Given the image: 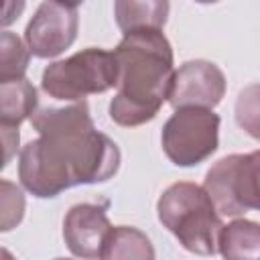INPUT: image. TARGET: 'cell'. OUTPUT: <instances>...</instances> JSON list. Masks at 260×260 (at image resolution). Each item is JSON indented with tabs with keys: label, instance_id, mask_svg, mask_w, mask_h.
<instances>
[{
	"label": "cell",
	"instance_id": "obj_1",
	"mask_svg": "<svg viewBox=\"0 0 260 260\" xmlns=\"http://www.w3.org/2000/svg\"><path fill=\"white\" fill-rule=\"evenodd\" d=\"M39 138L22 146L18 179L39 199H51L75 185H95L120 169L118 144L95 130L89 106L43 108L30 118Z\"/></svg>",
	"mask_w": 260,
	"mask_h": 260
},
{
	"label": "cell",
	"instance_id": "obj_2",
	"mask_svg": "<svg viewBox=\"0 0 260 260\" xmlns=\"http://www.w3.org/2000/svg\"><path fill=\"white\" fill-rule=\"evenodd\" d=\"M114 55L118 83L110 118L126 128L150 122L169 102L175 75L171 43L162 30H136L122 37Z\"/></svg>",
	"mask_w": 260,
	"mask_h": 260
},
{
	"label": "cell",
	"instance_id": "obj_3",
	"mask_svg": "<svg viewBox=\"0 0 260 260\" xmlns=\"http://www.w3.org/2000/svg\"><path fill=\"white\" fill-rule=\"evenodd\" d=\"M158 221L179 240V244L199 256H213L221 234V215L207 191L195 183H173L156 203Z\"/></svg>",
	"mask_w": 260,
	"mask_h": 260
},
{
	"label": "cell",
	"instance_id": "obj_4",
	"mask_svg": "<svg viewBox=\"0 0 260 260\" xmlns=\"http://www.w3.org/2000/svg\"><path fill=\"white\" fill-rule=\"evenodd\" d=\"M118 83V61L114 51L89 47L43 69L41 87L61 102H85L91 93H104Z\"/></svg>",
	"mask_w": 260,
	"mask_h": 260
},
{
	"label": "cell",
	"instance_id": "obj_5",
	"mask_svg": "<svg viewBox=\"0 0 260 260\" xmlns=\"http://www.w3.org/2000/svg\"><path fill=\"white\" fill-rule=\"evenodd\" d=\"M203 189L219 215L238 217L260 211V150L219 158L205 175Z\"/></svg>",
	"mask_w": 260,
	"mask_h": 260
},
{
	"label": "cell",
	"instance_id": "obj_6",
	"mask_svg": "<svg viewBox=\"0 0 260 260\" xmlns=\"http://www.w3.org/2000/svg\"><path fill=\"white\" fill-rule=\"evenodd\" d=\"M160 144L173 165L195 167L217 150L219 116L203 108L175 110L162 126Z\"/></svg>",
	"mask_w": 260,
	"mask_h": 260
},
{
	"label": "cell",
	"instance_id": "obj_7",
	"mask_svg": "<svg viewBox=\"0 0 260 260\" xmlns=\"http://www.w3.org/2000/svg\"><path fill=\"white\" fill-rule=\"evenodd\" d=\"M79 28V6L63 2H43L35 10L24 30L30 55L53 59L69 49Z\"/></svg>",
	"mask_w": 260,
	"mask_h": 260
},
{
	"label": "cell",
	"instance_id": "obj_8",
	"mask_svg": "<svg viewBox=\"0 0 260 260\" xmlns=\"http://www.w3.org/2000/svg\"><path fill=\"white\" fill-rule=\"evenodd\" d=\"M225 95V75L223 71L203 59L183 63L175 75L169 93V104L175 110L181 108H203L213 110Z\"/></svg>",
	"mask_w": 260,
	"mask_h": 260
},
{
	"label": "cell",
	"instance_id": "obj_9",
	"mask_svg": "<svg viewBox=\"0 0 260 260\" xmlns=\"http://www.w3.org/2000/svg\"><path fill=\"white\" fill-rule=\"evenodd\" d=\"M110 201L73 205L63 219V240L69 252L81 260H98L112 230L108 219Z\"/></svg>",
	"mask_w": 260,
	"mask_h": 260
},
{
	"label": "cell",
	"instance_id": "obj_10",
	"mask_svg": "<svg viewBox=\"0 0 260 260\" xmlns=\"http://www.w3.org/2000/svg\"><path fill=\"white\" fill-rule=\"evenodd\" d=\"M37 104V89L26 77L0 81V126L18 128L24 120L35 116Z\"/></svg>",
	"mask_w": 260,
	"mask_h": 260
},
{
	"label": "cell",
	"instance_id": "obj_11",
	"mask_svg": "<svg viewBox=\"0 0 260 260\" xmlns=\"http://www.w3.org/2000/svg\"><path fill=\"white\" fill-rule=\"evenodd\" d=\"M217 252L223 260H260V223L234 219L221 228Z\"/></svg>",
	"mask_w": 260,
	"mask_h": 260
},
{
	"label": "cell",
	"instance_id": "obj_12",
	"mask_svg": "<svg viewBox=\"0 0 260 260\" xmlns=\"http://www.w3.org/2000/svg\"><path fill=\"white\" fill-rule=\"evenodd\" d=\"M116 22L124 35L136 30H162L169 16V2H128L120 0L114 4Z\"/></svg>",
	"mask_w": 260,
	"mask_h": 260
},
{
	"label": "cell",
	"instance_id": "obj_13",
	"mask_svg": "<svg viewBox=\"0 0 260 260\" xmlns=\"http://www.w3.org/2000/svg\"><path fill=\"white\" fill-rule=\"evenodd\" d=\"M100 260H154V246L142 230L116 225L106 238Z\"/></svg>",
	"mask_w": 260,
	"mask_h": 260
},
{
	"label": "cell",
	"instance_id": "obj_14",
	"mask_svg": "<svg viewBox=\"0 0 260 260\" xmlns=\"http://www.w3.org/2000/svg\"><path fill=\"white\" fill-rule=\"evenodd\" d=\"M30 51L26 43L10 30H4L0 37V81L22 79L28 67Z\"/></svg>",
	"mask_w": 260,
	"mask_h": 260
},
{
	"label": "cell",
	"instance_id": "obj_15",
	"mask_svg": "<svg viewBox=\"0 0 260 260\" xmlns=\"http://www.w3.org/2000/svg\"><path fill=\"white\" fill-rule=\"evenodd\" d=\"M234 112L238 126L252 138L260 140V83L246 85L238 93Z\"/></svg>",
	"mask_w": 260,
	"mask_h": 260
},
{
	"label": "cell",
	"instance_id": "obj_16",
	"mask_svg": "<svg viewBox=\"0 0 260 260\" xmlns=\"http://www.w3.org/2000/svg\"><path fill=\"white\" fill-rule=\"evenodd\" d=\"M0 189H2V232H8L12 230L14 225H18L22 221V215H24V195L22 191L2 179L0 181Z\"/></svg>",
	"mask_w": 260,
	"mask_h": 260
},
{
	"label": "cell",
	"instance_id": "obj_17",
	"mask_svg": "<svg viewBox=\"0 0 260 260\" xmlns=\"http://www.w3.org/2000/svg\"><path fill=\"white\" fill-rule=\"evenodd\" d=\"M2 128V140H4V162L2 167H6L10 162V158L14 156L16 148H18V128H12V126H0Z\"/></svg>",
	"mask_w": 260,
	"mask_h": 260
},
{
	"label": "cell",
	"instance_id": "obj_18",
	"mask_svg": "<svg viewBox=\"0 0 260 260\" xmlns=\"http://www.w3.org/2000/svg\"><path fill=\"white\" fill-rule=\"evenodd\" d=\"M2 254H4V260H12V256H10V252H8V250H4Z\"/></svg>",
	"mask_w": 260,
	"mask_h": 260
},
{
	"label": "cell",
	"instance_id": "obj_19",
	"mask_svg": "<svg viewBox=\"0 0 260 260\" xmlns=\"http://www.w3.org/2000/svg\"><path fill=\"white\" fill-rule=\"evenodd\" d=\"M55 260H71V258H55Z\"/></svg>",
	"mask_w": 260,
	"mask_h": 260
}]
</instances>
